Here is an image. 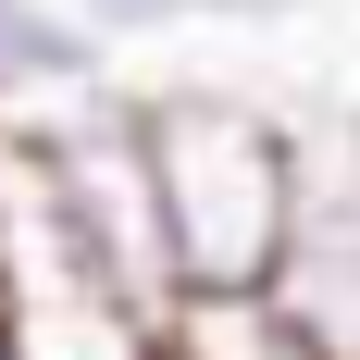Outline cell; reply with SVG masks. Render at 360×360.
I'll use <instances>...</instances> for the list:
<instances>
[{"label":"cell","mask_w":360,"mask_h":360,"mask_svg":"<svg viewBox=\"0 0 360 360\" xmlns=\"http://www.w3.org/2000/svg\"><path fill=\"white\" fill-rule=\"evenodd\" d=\"M137 100H149V174H162L186 298L261 286L286 236V112L249 87H137Z\"/></svg>","instance_id":"2"},{"label":"cell","mask_w":360,"mask_h":360,"mask_svg":"<svg viewBox=\"0 0 360 360\" xmlns=\"http://www.w3.org/2000/svg\"><path fill=\"white\" fill-rule=\"evenodd\" d=\"M261 298L323 360H360V112L348 100L286 112V236H274Z\"/></svg>","instance_id":"3"},{"label":"cell","mask_w":360,"mask_h":360,"mask_svg":"<svg viewBox=\"0 0 360 360\" xmlns=\"http://www.w3.org/2000/svg\"><path fill=\"white\" fill-rule=\"evenodd\" d=\"M13 137H25L37 212H50V236L75 249V274H87L112 311L162 323L186 298V274H174V224H162V174H149V100L137 87H87V100L37 112Z\"/></svg>","instance_id":"1"},{"label":"cell","mask_w":360,"mask_h":360,"mask_svg":"<svg viewBox=\"0 0 360 360\" xmlns=\"http://www.w3.org/2000/svg\"><path fill=\"white\" fill-rule=\"evenodd\" d=\"M63 13L100 50H124V37H174V25H298L311 0H63Z\"/></svg>","instance_id":"6"},{"label":"cell","mask_w":360,"mask_h":360,"mask_svg":"<svg viewBox=\"0 0 360 360\" xmlns=\"http://www.w3.org/2000/svg\"><path fill=\"white\" fill-rule=\"evenodd\" d=\"M0 360H13V335H0Z\"/></svg>","instance_id":"7"},{"label":"cell","mask_w":360,"mask_h":360,"mask_svg":"<svg viewBox=\"0 0 360 360\" xmlns=\"http://www.w3.org/2000/svg\"><path fill=\"white\" fill-rule=\"evenodd\" d=\"M162 360H323L261 286H199L162 311Z\"/></svg>","instance_id":"5"},{"label":"cell","mask_w":360,"mask_h":360,"mask_svg":"<svg viewBox=\"0 0 360 360\" xmlns=\"http://www.w3.org/2000/svg\"><path fill=\"white\" fill-rule=\"evenodd\" d=\"M112 87V50L75 25L63 0H0V124H37V112Z\"/></svg>","instance_id":"4"}]
</instances>
